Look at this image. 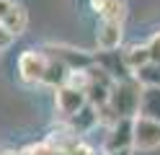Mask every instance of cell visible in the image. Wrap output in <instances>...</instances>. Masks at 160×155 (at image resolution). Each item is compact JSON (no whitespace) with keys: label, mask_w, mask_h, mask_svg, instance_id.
<instances>
[{"label":"cell","mask_w":160,"mask_h":155,"mask_svg":"<svg viewBox=\"0 0 160 155\" xmlns=\"http://www.w3.org/2000/svg\"><path fill=\"white\" fill-rule=\"evenodd\" d=\"M88 103V93L85 90H78L72 85H59L54 88V106H57V114L62 119H70L72 114H78Z\"/></svg>","instance_id":"4"},{"label":"cell","mask_w":160,"mask_h":155,"mask_svg":"<svg viewBox=\"0 0 160 155\" xmlns=\"http://www.w3.org/2000/svg\"><path fill=\"white\" fill-rule=\"evenodd\" d=\"M122 54H124V62H127V67L132 70V72H137L139 67H145L147 62H150L147 44H134V47H129L127 52H122Z\"/></svg>","instance_id":"12"},{"label":"cell","mask_w":160,"mask_h":155,"mask_svg":"<svg viewBox=\"0 0 160 155\" xmlns=\"http://www.w3.org/2000/svg\"><path fill=\"white\" fill-rule=\"evenodd\" d=\"M67 75H70V67L65 65L62 59H57V57H49V65H47V72H44V85L49 88H59V85H65L67 83Z\"/></svg>","instance_id":"11"},{"label":"cell","mask_w":160,"mask_h":155,"mask_svg":"<svg viewBox=\"0 0 160 155\" xmlns=\"http://www.w3.org/2000/svg\"><path fill=\"white\" fill-rule=\"evenodd\" d=\"M65 121L72 127L75 134H85V132H91L96 124H98V109L93 106V103H85L78 114H72V116L65 119Z\"/></svg>","instance_id":"9"},{"label":"cell","mask_w":160,"mask_h":155,"mask_svg":"<svg viewBox=\"0 0 160 155\" xmlns=\"http://www.w3.org/2000/svg\"><path fill=\"white\" fill-rule=\"evenodd\" d=\"M47 65H49V54L42 49H23L18 54V75H21L23 83L28 85H36V83L44 80V72H47Z\"/></svg>","instance_id":"2"},{"label":"cell","mask_w":160,"mask_h":155,"mask_svg":"<svg viewBox=\"0 0 160 155\" xmlns=\"http://www.w3.org/2000/svg\"><path fill=\"white\" fill-rule=\"evenodd\" d=\"M132 142H134V116H122L116 124L108 127L103 150L111 152V150H122V147H134Z\"/></svg>","instance_id":"6"},{"label":"cell","mask_w":160,"mask_h":155,"mask_svg":"<svg viewBox=\"0 0 160 155\" xmlns=\"http://www.w3.org/2000/svg\"><path fill=\"white\" fill-rule=\"evenodd\" d=\"M44 52L49 57H57V59H62L65 65L70 70H78V67H91L96 57L91 54V52H85V49H78V47H70V44H47Z\"/></svg>","instance_id":"5"},{"label":"cell","mask_w":160,"mask_h":155,"mask_svg":"<svg viewBox=\"0 0 160 155\" xmlns=\"http://www.w3.org/2000/svg\"><path fill=\"white\" fill-rule=\"evenodd\" d=\"M134 147H122V150H111V152H106V155H132Z\"/></svg>","instance_id":"19"},{"label":"cell","mask_w":160,"mask_h":155,"mask_svg":"<svg viewBox=\"0 0 160 155\" xmlns=\"http://www.w3.org/2000/svg\"><path fill=\"white\" fill-rule=\"evenodd\" d=\"M96 13L101 18H108V21H124L127 18V3L124 0H103L96 8Z\"/></svg>","instance_id":"13"},{"label":"cell","mask_w":160,"mask_h":155,"mask_svg":"<svg viewBox=\"0 0 160 155\" xmlns=\"http://www.w3.org/2000/svg\"><path fill=\"white\" fill-rule=\"evenodd\" d=\"M93 83V75H91V67H78V70H70L67 75V85H72L78 90H88Z\"/></svg>","instance_id":"15"},{"label":"cell","mask_w":160,"mask_h":155,"mask_svg":"<svg viewBox=\"0 0 160 155\" xmlns=\"http://www.w3.org/2000/svg\"><path fill=\"white\" fill-rule=\"evenodd\" d=\"M134 78L142 85H160V62H147L145 67H139L134 72Z\"/></svg>","instance_id":"14"},{"label":"cell","mask_w":160,"mask_h":155,"mask_svg":"<svg viewBox=\"0 0 160 155\" xmlns=\"http://www.w3.org/2000/svg\"><path fill=\"white\" fill-rule=\"evenodd\" d=\"M67 155H93V147H88L85 142L75 140V142H72V145L67 147Z\"/></svg>","instance_id":"18"},{"label":"cell","mask_w":160,"mask_h":155,"mask_svg":"<svg viewBox=\"0 0 160 155\" xmlns=\"http://www.w3.org/2000/svg\"><path fill=\"white\" fill-rule=\"evenodd\" d=\"M0 23L8 26L16 36H21L28 26V10L16 0H0Z\"/></svg>","instance_id":"8"},{"label":"cell","mask_w":160,"mask_h":155,"mask_svg":"<svg viewBox=\"0 0 160 155\" xmlns=\"http://www.w3.org/2000/svg\"><path fill=\"white\" fill-rule=\"evenodd\" d=\"M0 155H18V152H13V150H5V152H0Z\"/></svg>","instance_id":"20"},{"label":"cell","mask_w":160,"mask_h":155,"mask_svg":"<svg viewBox=\"0 0 160 155\" xmlns=\"http://www.w3.org/2000/svg\"><path fill=\"white\" fill-rule=\"evenodd\" d=\"M139 114L150 119H160V85H142Z\"/></svg>","instance_id":"10"},{"label":"cell","mask_w":160,"mask_h":155,"mask_svg":"<svg viewBox=\"0 0 160 155\" xmlns=\"http://www.w3.org/2000/svg\"><path fill=\"white\" fill-rule=\"evenodd\" d=\"M139 96H142V83L134 75L132 78H119L111 88L108 103L114 106L119 116H137L139 114Z\"/></svg>","instance_id":"1"},{"label":"cell","mask_w":160,"mask_h":155,"mask_svg":"<svg viewBox=\"0 0 160 155\" xmlns=\"http://www.w3.org/2000/svg\"><path fill=\"white\" fill-rule=\"evenodd\" d=\"M124 39V21H108L101 18V23L96 26V44L101 52H114L122 47Z\"/></svg>","instance_id":"7"},{"label":"cell","mask_w":160,"mask_h":155,"mask_svg":"<svg viewBox=\"0 0 160 155\" xmlns=\"http://www.w3.org/2000/svg\"><path fill=\"white\" fill-rule=\"evenodd\" d=\"M13 41H16V34L8 26L0 23V52H5V49H11L13 47Z\"/></svg>","instance_id":"16"},{"label":"cell","mask_w":160,"mask_h":155,"mask_svg":"<svg viewBox=\"0 0 160 155\" xmlns=\"http://www.w3.org/2000/svg\"><path fill=\"white\" fill-rule=\"evenodd\" d=\"M134 150H158L160 147V119H150L137 114L134 116Z\"/></svg>","instance_id":"3"},{"label":"cell","mask_w":160,"mask_h":155,"mask_svg":"<svg viewBox=\"0 0 160 155\" xmlns=\"http://www.w3.org/2000/svg\"><path fill=\"white\" fill-rule=\"evenodd\" d=\"M147 49H150V62H160V31H155L147 41Z\"/></svg>","instance_id":"17"}]
</instances>
